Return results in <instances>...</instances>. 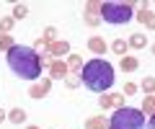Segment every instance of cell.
<instances>
[{
	"instance_id": "cell-25",
	"label": "cell",
	"mask_w": 155,
	"mask_h": 129,
	"mask_svg": "<svg viewBox=\"0 0 155 129\" xmlns=\"http://www.w3.org/2000/svg\"><path fill=\"white\" fill-rule=\"evenodd\" d=\"M137 90H140V85H134V83H127V85H124V95H134Z\"/></svg>"
},
{
	"instance_id": "cell-22",
	"label": "cell",
	"mask_w": 155,
	"mask_h": 129,
	"mask_svg": "<svg viewBox=\"0 0 155 129\" xmlns=\"http://www.w3.org/2000/svg\"><path fill=\"white\" fill-rule=\"evenodd\" d=\"M13 26H16L13 16H5V18H0V31H3V34H8V31H11Z\"/></svg>"
},
{
	"instance_id": "cell-11",
	"label": "cell",
	"mask_w": 155,
	"mask_h": 129,
	"mask_svg": "<svg viewBox=\"0 0 155 129\" xmlns=\"http://www.w3.org/2000/svg\"><path fill=\"white\" fill-rule=\"evenodd\" d=\"M140 23H145V26L150 28V31H155V13L153 11H140Z\"/></svg>"
},
{
	"instance_id": "cell-23",
	"label": "cell",
	"mask_w": 155,
	"mask_h": 129,
	"mask_svg": "<svg viewBox=\"0 0 155 129\" xmlns=\"http://www.w3.org/2000/svg\"><path fill=\"white\" fill-rule=\"evenodd\" d=\"M142 90L145 93H155V78H145L142 80Z\"/></svg>"
},
{
	"instance_id": "cell-18",
	"label": "cell",
	"mask_w": 155,
	"mask_h": 129,
	"mask_svg": "<svg viewBox=\"0 0 155 129\" xmlns=\"http://www.w3.org/2000/svg\"><path fill=\"white\" fill-rule=\"evenodd\" d=\"M28 16V5H23V3H16L13 5V21H21V18Z\"/></svg>"
},
{
	"instance_id": "cell-17",
	"label": "cell",
	"mask_w": 155,
	"mask_h": 129,
	"mask_svg": "<svg viewBox=\"0 0 155 129\" xmlns=\"http://www.w3.org/2000/svg\"><path fill=\"white\" fill-rule=\"evenodd\" d=\"M127 49H129V44H127V41H122V39H116L114 44H111V52L119 54V57H127Z\"/></svg>"
},
{
	"instance_id": "cell-2",
	"label": "cell",
	"mask_w": 155,
	"mask_h": 129,
	"mask_svg": "<svg viewBox=\"0 0 155 129\" xmlns=\"http://www.w3.org/2000/svg\"><path fill=\"white\" fill-rule=\"evenodd\" d=\"M85 85L96 93H106V90L114 85V67H111L106 60H91L83 65V75H80Z\"/></svg>"
},
{
	"instance_id": "cell-6",
	"label": "cell",
	"mask_w": 155,
	"mask_h": 129,
	"mask_svg": "<svg viewBox=\"0 0 155 129\" xmlns=\"http://www.w3.org/2000/svg\"><path fill=\"white\" fill-rule=\"evenodd\" d=\"M49 88H52V80L49 78H41V80H36V83L28 88V95H31L34 101H36V98H44V95L49 93Z\"/></svg>"
},
{
	"instance_id": "cell-15",
	"label": "cell",
	"mask_w": 155,
	"mask_h": 129,
	"mask_svg": "<svg viewBox=\"0 0 155 129\" xmlns=\"http://www.w3.org/2000/svg\"><path fill=\"white\" fill-rule=\"evenodd\" d=\"M127 44L132 47V49H142V47L147 44V36H145V34H132V36H129V41H127Z\"/></svg>"
},
{
	"instance_id": "cell-28",
	"label": "cell",
	"mask_w": 155,
	"mask_h": 129,
	"mask_svg": "<svg viewBox=\"0 0 155 129\" xmlns=\"http://www.w3.org/2000/svg\"><path fill=\"white\" fill-rule=\"evenodd\" d=\"M26 129H39V127H36V124H31V127H26Z\"/></svg>"
},
{
	"instance_id": "cell-14",
	"label": "cell",
	"mask_w": 155,
	"mask_h": 129,
	"mask_svg": "<svg viewBox=\"0 0 155 129\" xmlns=\"http://www.w3.org/2000/svg\"><path fill=\"white\" fill-rule=\"evenodd\" d=\"M137 67H140L137 57H122V70H124V73H134Z\"/></svg>"
},
{
	"instance_id": "cell-13",
	"label": "cell",
	"mask_w": 155,
	"mask_h": 129,
	"mask_svg": "<svg viewBox=\"0 0 155 129\" xmlns=\"http://www.w3.org/2000/svg\"><path fill=\"white\" fill-rule=\"evenodd\" d=\"M83 65H85V62L80 60V54H67V70H72L75 75H78V70L83 67Z\"/></svg>"
},
{
	"instance_id": "cell-7",
	"label": "cell",
	"mask_w": 155,
	"mask_h": 129,
	"mask_svg": "<svg viewBox=\"0 0 155 129\" xmlns=\"http://www.w3.org/2000/svg\"><path fill=\"white\" fill-rule=\"evenodd\" d=\"M67 75H70V70H67V62H62V60H52V65H49V80H65Z\"/></svg>"
},
{
	"instance_id": "cell-16",
	"label": "cell",
	"mask_w": 155,
	"mask_h": 129,
	"mask_svg": "<svg viewBox=\"0 0 155 129\" xmlns=\"http://www.w3.org/2000/svg\"><path fill=\"white\" fill-rule=\"evenodd\" d=\"M8 121L23 124V121H26V111H23V108H13V111H8Z\"/></svg>"
},
{
	"instance_id": "cell-20",
	"label": "cell",
	"mask_w": 155,
	"mask_h": 129,
	"mask_svg": "<svg viewBox=\"0 0 155 129\" xmlns=\"http://www.w3.org/2000/svg\"><path fill=\"white\" fill-rule=\"evenodd\" d=\"M142 114H150V116L155 114V95H147L142 101Z\"/></svg>"
},
{
	"instance_id": "cell-5",
	"label": "cell",
	"mask_w": 155,
	"mask_h": 129,
	"mask_svg": "<svg viewBox=\"0 0 155 129\" xmlns=\"http://www.w3.org/2000/svg\"><path fill=\"white\" fill-rule=\"evenodd\" d=\"M124 106V93H101V108H122Z\"/></svg>"
},
{
	"instance_id": "cell-24",
	"label": "cell",
	"mask_w": 155,
	"mask_h": 129,
	"mask_svg": "<svg viewBox=\"0 0 155 129\" xmlns=\"http://www.w3.org/2000/svg\"><path fill=\"white\" fill-rule=\"evenodd\" d=\"M65 83H67V88H78V85H80V78L72 73V75H67V78H65Z\"/></svg>"
},
{
	"instance_id": "cell-3",
	"label": "cell",
	"mask_w": 155,
	"mask_h": 129,
	"mask_svg": "<svg viewBox=\"0 0 155 129\" xmlns=\"http://www.w3.org/2000/svg\"><path fill=\"white\" fill-rule=\"evenodd\" d=\"M145 114L142 108H132V106H122L116 108L109 119V129H145Z\"/></svg>"
},
{
	"instance_id": "cell-10",
	"label": "cell",
	"mask_w": 155,
	"mask_h": 129,
	"mask_svg": "<svg viewBox=\"0 0 155 129\" xmlns=\"http://www.w3.org/2000/svg\"><path fill=\"white\" fill-rule=\"evenodd\" d=\"M88 49L96 52V54H104V52H106V41L101 39V36H91V39H88Z\"/></svg>"
},
{
	"instance_id": "cell-9",
	"label": "cell",
	"mask_w": 155,
	"mask_h": 129,
	"mask_svg": "<svg viewBox=\"0 0 155 129\" xmlns=\"http://www.w3.org/2000/svg\"><path fill=\"white\" fill-rule=\"evenodd\" d=\"M47 52H49V57H62V54H67V52H70V44H67V41H62V39H57L54 44L47 47Z\"/></svg>"
},
{
	"instance_id": "cell-26",
	"label": "cell",
	"mask_w": 155,
	"mask_h": 129,
	"mask_svg": "<svg viewBox=\"0 0 155 129\" xmlns=\"http://www.w3.org/2000/svg\"><path fill=\"white\" fill-rule=\"evenodd\" d=\"M145 129H155V114H153V116H150V121L145 124Z\"/></svg>"
},
{
	"instance_id": "cell-12",
	"label": "cell",
	"mask_w": 155,
	"mask_h": 129,
	"mask_svg": "<svg viewBox=\"0 0 155 129\" xmlns=\"http://www.w3.org/2000/svg\"><path fill=\"white\" fill-rule=\"evenodd\" d=\"M85 129H109V121L104 116H91L85 121Z\"/></svg>"
},
{
	"instance_id": "cell-8",
	"label": "cell",
	"mask_w": 155,
	"mask_h": 129,
	"mask_svg": "<svg viewBox=\"0 0 155 129\" xmlns=\"http://www.w3.org/2000/svg\"><path fill=\"white\" fill-rule=\"evenodd\" d=\"M98 11H101V5H98V3H93V0L85 5V23H88V26H98V18H101Z\"/></svg>"
},
{
	"instance_id": "cell-4",
	"label": "cell",
	"mask_w": 155,
	"mask_h": 129,
	"mask_svg": "<svg viewBox=\"0 0 155 129\" xmlns=\"http://www.w3.org/2000/svg\"><path fill=\"white\" fill-rule=\"evenodd\" d=\"M101 18L106 23H127L132 18V3H101Z\"/></svg>"
},
{
	"instance_id": "cell-29",
	"label": "cell",
	"mask_w": 155,
	"mask_h": 129,
	"mask_svg": "<svg viewBox=\"0 0 155 129\" xmlns=\"http://www.w3.org/2000/svg\"><path fill=\"white\" fill-rule=\"evenodd\" d=\"M153 54H155V44H153Z\"/></svg>"
},
{
	"instance_id": "cell-1",
	"label": "cell",
	"mask_w": 155,
	"mask_h": 129,
	"mask_svg": "<svg viewBox=\"0 0 155 129\" xmlns=\"http://www.w3.org/2000/svg\"><path fill=\"white\" fill-rule=\"evenodd\" d=\"M8 67L13 70V75H18L23 80H39V75H41V60H39V54L31 47L16 44L8 52Z\"/></svg>"
},
{
	"instance_id": "cell-27",
	"label": "cell",
	"mask_w": 155,
	"mask_h": 129,
	"mask_svg": "<svg viewBox=\"0 0 155 129\" xmlns=\"http://www.w3.org/2000/svg\"><path fill=\"white\" fill-rule=\"evenodd\" d=\"M5 119H8V114H5V111H0V124L5 121Z\"/></svg>"
},
{
	"instance_id": "cell-19",
	"label": "cell",
	"mask_w": 155,
	"mask_h": 129,
	"mask_svg": "<svg viewBox=\"0 0 155 129\" xmlns=\"http://www.w3.org/2000/svg\"><path fill=\"white\" fill-rule=\"evenodd\" d=\"M41 39L47 41V47L54 44V41H57V28H54V26H47V28H44V36H41Z\"/></svg>"
},
{
	"instance_id": "cell-21",
	"label": "cell",
	"mask_w": 155,
	"mask_h": 129,
	"mask_svg": "<svg viewBox=\"0 0 155 129\" xmlns=\"http://www.w3.org/2000/svg\"><path fill=\"white\" fill-rule=\"evenodd\" d=\"M13 47H16V41L11 39V34H0V49H5V52H11Z\"/></svg>"
}]
</instances>
